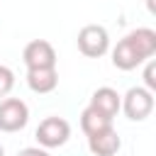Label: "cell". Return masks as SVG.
Returning a JSON list of instances; mask_svg holds the SVG:
<instances>
[{"mask_svg": "<svg viewBox=\"0 0 156 156\" xmlns=\"http://www.w3.org/2000/svg\"><path fill=\"white\" fill-rule=\"evenodd\" d=\"M119 110L127 115V119H132V122H144V119L154 112V93L146 90L144 85L129 88V90L122 95Z\"/></svg>", "mask_w": 156, "mask_h": 156, "instance_id": "6da1fadb", "label": "cell"}, {"mask_svg": "<svg viewBox=\"0 0 156 156\" xmlns=\"http://www.w3.org/2000/svg\"><path fill=\"white\" fill-rule=\"evenodd\" d=\"M78 51L88 58H100L110 51V34L102 24H85L78 32Z\"/></svg>", "mask_w": 156, "mask_h": 156, "instance_id": "7a4b0ae2", "label": "cell"}, {"mask_svg": "<svg viewBox=\"0 0 156 156\" xmlns=\"http://www.w3.org/2000/svg\"><path fill=\"white\" fill-rule=\"evenodd\" d=\"M68 136H71V124L63 117H46L39 122L34 132V139L39 141L41 149H58L68 141Z\"/></svg>", "mask_w": 156, "mask_h": 156, "instance_id": "3957f363", "label": "cell"}, {"mask_svg": "<svg viewBox=\"0 0 156 156\" xmlns=\"http://www.w3.org/2000/svg\"><path fill=\"white\" fill-rule=\"evenodd\" d=\"M29 122V107L20 98H0V132L12 134L24 129Z\"/></svg>", "mask_w": 156, "mask_h": 156, "instance_id": "277c9868", "label": "cell"}, {"mask_svg": "<svg viewBox=\"0 0 156 156\" xmlns=\"http://www.w3.org/2000/svg\"><path fill=\"white\" fill-rule=\"evenodd\" d=\"M22 61L27 68H56V49L46 39H32L22 51Z\"/></svg>", "mask_w": 156, "mask_h": 156, "instance_id": "5b68a950", "label": "cell"}, {"mask_svg": "<svg viewBox=\"0 0 156 156\" xmlns=\"http://www.w3.org/2000/svg\"><path fill=\"white\" fill-rule=\"evenodd\" d=\"M119 105H122V95H119L115 88H110V85L98 88V90L90 95V102H88V107H93L95 112H100V115L107 117V119H115V117H117Z\"/></svg>", "mask_w": 156, "mask_h": 156, "instance_id": "8992f818", "label": "cell"}, {"mask_svg": "<svg viewBox=\"0 0 156 156\" xmlns=\"http://www.w3.org/2000/svg\"><path fill=\"white\" fill-rule=\"evenodd\" d=\"M122 146V139L115 127H107L102 132H95L88 136V149L93 156H115Z\"/></svg>", "mask_w": 156, "mask_h": 156, "instance_id": "52a82bcc", "label": "cell"}, {"mask_svg": "<svg viewBox=\"0 0 156 156\" xmlns=\"http://www.w3.org/2000/svg\"><path fill=\"white\" fill-rule=\"evenodd\" d=\"M27 85L32 93L46 95L56 90L58 85V71L56 68H27Z\"/></svg>", "mask_w": 156, "mask_h": 156, "instance_id": "ba28073f", "label": "cell"}, {"mask_svg": "<svg viewBox=\"0 0 156 156\" xmlns=\"http://www.w3.org/2000/svg\"><path fill=\"white\" fill-rule=\"evenodd\" d=\"M141 56L136 54V49L132 46V41L124 37L117 41V46L112 49V66L119 71H134L136 66H141Z\"/></svg>", "mask_w": 156, "mask_h": 156, "instance_id": "9c48e42d", "label": "cell"}, {"mask_svg": "<svg viewBox=\"0 0 156 156\" xmlns=\"http://www.w3.org/2000/svg\"><path fill=\"white\" fill-rule=\"evenodd\" d=\"M127 39L132 41V46L136 49L141 61H149L156 54V32L151 27H136V29H132L127 34Z\"/></svg>", "mask_w": 156, "mask_h": 156, "instance_id": "30bf717a", "label": "cell"}, {"mask_svg": "<svg viewBox=\"0 0 156 156\" xmlns=\"http://www.w3.org/2000/svg\"><path fill=\"white\" fill-rule=\"evenodd\" d=\"M107 127H112V119L102 117V115L95 112L93 107H85V110L80 112V129H83L85 136H90V134H95V132H102V129H107Z\"/></svg>", "mask_w": 156, "mask_h": 156, "instance_id": "8fae6325", "label": "cell"}, {"mask_svg": "<svg viewBox=\"0 0 156 156\" xmlns=\"http://www.w3.org/2000/svg\"><path fill=\"white\" fill-rule=\"evenodd\" d=\"M15 88V73L10 66H2L0 63V98H7Z\"/></svg>", "mask_w": 156, "mask_h": 156, "instance_id": "7c38bea8", "label": "cell"}, {"mask_svg": "<svg viewBox=\"0 0 156 156\" xmlns=\"http://www.w3.org/2000/svg\"><path fill=\"white\" fill-rule=\"evenodd\" d=\"M154 76H156V63H154V58H149L146 61V68H144V88L151 90V93L156 90V78Z\"/></svg>", "mask_w": 156, "mask_h": 156, "instance_id": "4fadbf2b", "label": "cell"}, {"mask_svg": "<svg viewBox=\"0 0 156 156\" xmlns=\"http://www.w3.org/2000/svg\"><path fill=\"white\" fill-rule=\"evenodd\" d=\"M17 156H51V154H49V149H41V146H27Z\"/></svg>", "mask_w": 156, "mask_h": 156, "instance_id": "5bb4252c", "label": "cell"}, {"mask_svg": "<svg viewBox=\"0 0 156 156\" xmlns=\"http://www.w3.org/2000/svg\"><path fill=\"white\" fill-rule=\"evenodd\" d=\"M0 156H5V149H2V144H0Z\"/></svg>", "mask_w": 156, "mask_h": 156, "instance_id": "9a60e30c", "label": "cell"}]
</instances>
